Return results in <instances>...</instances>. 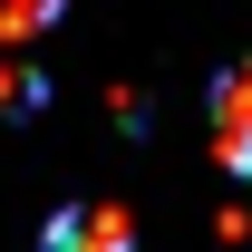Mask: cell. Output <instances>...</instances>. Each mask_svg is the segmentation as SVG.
<instances>
[{
	"instance_id": "cell-2",
	"label": "cell",
	"mask_w": 252,
	"mask_h": 252,
	"mask_svg": "<svg viewBox=\"0 0 252 252\" xmlns=\"http://www.w3.org/2000/svg\"><path fill=\"white\" fill-rule=\"evenodd\" d=\"M214 156H223V165L252 185V59H243V68L214 88Z\"/></svg>"
},
{
	"instance_id": "cell-1",
	"label": "cell",
	"mask_w": 252,
	"mask_h": 252,
	"mask_svg": "<svg viewBox=\"0 0 252 252\" xmlns=\"http://www.w3.org/2000/svg\"><path fill=\"white\" fill-rule=\"evenodd\" d=\"M39 252H136V223L117 204H59L39 223Z\"/></svg>"
},
{
	"instance_id": "cell-4",
	"label": "cell",
	"mask_w": 252,
	"mask_h": 252,
	"mask_svg": "<svg viewBox=\"0 0 252 252\" xmlns=\"http://www.w3.org/2000/svg\"><path fill=\"white\" fill-rule=\"evenodd\" d=\"M223 252H252V204H233V214H223Z\"/></svg>"
},
{
	"instance_id": "cell-3",
	"label": "cell",
	"mask_w": 252,
	"mask_h": 252,
	"mask_svg": "<svg viewBox=\"0 0 252 252\" xmlns=\"http://www.w3.org/2000/svg\"><path fill=\"white\" fill-rule=\"evenodd\" d=\"M59 10H68V0H0V39H39Z\"/></svg>"
}]
</instances>
